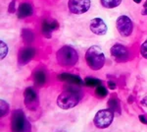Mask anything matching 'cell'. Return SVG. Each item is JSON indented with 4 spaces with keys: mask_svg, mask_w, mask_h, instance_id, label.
Returning <instances> with one entry per match:
<instances>
[{
    "mask_svg": "<svg viewBox=\"0 0 147 132\" xmlns=\"http://www.w3.org/2000/svg\"><path fill=\"white\" fill-rule=\"evenodd\" d=\"M12 131L13 132H28L30 129L28 119L26 118V116L21 109L15 110L12 116Z\"/></svg>",
    "mask_w": 147,
    "mask_h": 132,
    "instance_id": "cell-4",
    "label": "cell"
},
{
    "mask_svg": "<svg viewBox=\"0 0 147 132\" xmlns=\"http://www.w3.org/2000/svg\"><path fill=\"white\" fill-rule=\"evenodd\" d=\"M102 81L99 79L95 78H91V77H87L84 79V84L86 86H90V87H97V86L101 85Z\"/></svg>",
    "mask_w": 147,
    "mask_h": 132,
    "instance_id": "cell-17",
    "label": "cell"
},
{
    "mask_svg": "<svg viewBox=\"0 0 147 132\" xmlns=\"http://www.w3.org/2000/svg\"><path fill=\"white\" fill-rule=\"evenodd\" d=\"M109 107H110V109H112L113 112L115 111H120V105H119V102H118L116 99H114L112 98L110 101H109Z\"/></svg>",
    "mask_w": 147,
    "mask_h": 132,
    "instance_id": "cell-19",
    "label": "cell"
},
{
    "mask_svg": "<svg viewBox=\"0 0 147 132\" xmlns=\"http://www.w3.org/2000/svg\"><path fill=\"white\" fill-rule=\"evenodd\" d=\"M60 132H64V131H60Z\"/></svg>",
    "mask_w": 147,
    "mask_h": 132,
    "instance_id": "cell-29",
    "label": "cell"
},
{
    "mask_svg": "<svg viewBox=\"0 0 147 132\" xmlns=\"http://www.w3.org/2000/svg\"><path fill=\"white\" fill-rule=\"evenodd\" d=\"M34 13V9H32V6L30 5V3H22L18 8V18L19 19H24L27 18V17H30Z\"/></svg>",
    "mask_w": 147,
    "mask_h": 132,
    "instance_id": "cell-12",
    "label": "cell"
},
{
    "mask_svg": "<svg viewBox=\"0 0 147 132\" xmlns=\"http://www.w3.org/2000/svg\"><path fill=\"white\" fill-rule=\"evenodd\" d=\"M111 54L117 61H125L129 56V49L122 44H114L111 47Z\"/></svg>",
    "mask_w": 147,
    "mask_h": 132,
    "instance_id": "cell-8",
    "label": "cell"
},
{
    "mask_svg": "<svg viewBox=\"0 0 147 132\" xmlns=\"http://www.w3.org/2000/svg\"><path fill=\"white\" fill-rule=\"evenodd\" d=\"M0 47H1V59H3L4 57L7 55V52H8V47H7L6 44L3 42V40H1V42H0Z\"/></svg>",
    "mask_w": 147,
    "mask_h": 132,
    "instance_id": "cell-21",
    "label": "cell"
},
{
    "mask_svg": "<svg viewBox=\"0 0 147 132\" xmlns=\"http://www.w3.org/2000/svg\"><path fill=\"white\" fill-rule=\"evenodd\" d=\"M116 26H117V30L121 36L123 37H129L134 30V25L130 20L129 17L122 15L117 19L116 22Z\"/></svg>",
    "mask_w": 147,
    "mask_h": 132,
    "instance_id": "cell-6",
    "label": "cell"
},
{
    "mask_svg": "<svg viewBox=\"0 0 147 132\" xmlns=\"http://www.w3.org/2000/svg\"><path fill=\"white\" fill-rule=\"evenodd\" d=\"M108 87L110 88L111 90H115L117 86H116V83L115 82H113V81H109V82H108Z\"/></svg>",
    "mask_w": 147,
    "mask_h": 132,
    "instance_id": "cell-24",
    "label": "cell"
},
{
    "mask_svg": "<svg viewBox=\"0 0 147 132\" xmlns=\"http://www.w3.org/2000/svg\"><path fill=\"white\" fill-rule=\"evenodd\" d=\"M8 110H9L8 104H7L6 102H4L3 100H1V116H6Z\"/></svg>",
    "mask_w": 147,
    "mask_h": 132,
    "instance_id": "cell-22",
    "label": "cell"
},
{
    "mask_svg": "<svg viewBox=\"0 0 147 132\" xmlns=\"http://www.w3.org/2000/svg\"><path fill=\"white\" fill-rule=\"evenodd\" d=\"M35 49L32 47H25L19 52V63L21 65H25L30 62L35 55Z\"/></svg>",
    "mask_w": 147,
    "mask_h": 132,
    "instance_id": "cell-10",
    "label": "cell"
},
{
    "mask_svg": "<svg viewBox=\"0 0 147 132\" xmlns=\"http://www.w3.org/2000/svg\"><path fill=\"white\" fill-rule=\"evenodd\" d=\"M59 79H61L62 81H65V82L74 84V85H82V84H84V81L82 82V80L79 76L72 75V74H69V73L61 74V75L59 76Z\"/></svg>",
    "mask_w": 147,
    "mask_h": 132,
    "instance_id": "cell-14",
    "label": "cell"
},
{
    "mask_svg": "<svg viewBox=\"0 0 147 132\" xmlns=\"http://www.w3.org/2000/svg\"><path fill=\"white\" fill-rule=\"evenodd\" d=\"M95 94H96V96H98V97H100V98H105L106 96L108 95V91L104 86L99 85V86H97L95 89Z\"/></svg>",
    "mask_w": 147,
    "mask_h": 132,
    "instance_id": "cell-18",
    "label": "cell"
},
{
    "mask_svg": "<svg viewBox=\"0 0 147 132\" xmlns=\"http://www.w3.org/2000/svg\"><path fill=\"white\" fill-rule=\"evenodd\" d=\"M46 82V74L42 70H37L34 73V83L37 86H42Z\"/></svg>",
    "mask_w": 147,
    "mask_h": 132,
    "instance_id": "cell-15",
    "label": "cell"
},
{
    "mask_svg": "<svg viewBox=\"0 0 147 132\" xmlns=\"http://www.w3.org/2000/svg\"><path fill=\"white\" fill-rule=\"evenodd\" d=\"M80 100V94L79 93V91L69 89L59 95L58 99H57V105L62 109H70L79 104Z\"/></svg>",
    "mask_w": 147,
    "mask_h": 132,
    "instance_id": "cell-3",
    "label": "cell"
},
{
    "mask_svg": "<svg viewBox=\"0 0 147 132\" xmlns=\"http://www.w3.org/2000/svg\"><path fill=\"white\" fill-rule=\"evenodd\" d=\"M101 4L103 7L108 9L116 8L122 3V0H100Z\"/></svg>",
    "mask_w": 147,
    "mask_h": 132,
    "instance_id": "cell-16",
    "label": "cell"
},
{
    "mask_svg": "<svg viewBox=\"0 0 147 132\" xmlns=\"http://www.w3.org/2000/svg\"><path fill=\"white\" fill-rule=\"evenodd\" d=\"M68 6L74 14H84L90 8V0H69Z\"/></svg>",
    "mask_w": 147,
    "mask_h": 132,
    "instance_id": "cell-7",
    "label": "cell"
},
{
    "mask_svg": "<svg viewBox=\"0 0 147 132\" xmlns=\"http://www.w3.org/2000/svg\"><path fill=\"white\" fill-rule=\"evenodd\" d=\"M56 58L58 63L63 67H72L77 64L79 54L77 50L70 45H64L57 51Z\"/></svg>",
    "mask_w": 147,
    "mask_h": 132,
    "instance_id": "cell-2",
    "label": "cell"
},
{
    "mask_svg": "<svg viewBox=\"0 0 147 132\" xmlns=\"http://www.w3.org/2000/svg\"><path fill=\"white\" fill-rule=\"evenodd\" d=\"M140 53L144 58L147 59V40L143 42L140 47Z\"/></svg>",
    "mask_w": 147,
    "mask_h": 132,
    "instance_id": "cell-23",
    "label": "cell"
},
{
    "mask_svg": "<svg viewBox=\"0 0 147 132\" xmlns=\"http://www.w3.org/2000/svg\"><path fill=\"white\" fill-rule=\"evenodd\" d=\"M85 61L89 66V68L92 70H100L105 63V55L100 47L97 45H92L86 50Z\"/></svg>",
    "mask_w": 147,
    "mask_h": 132,
    "instance_id": "cell-1",
    "label": "cell"
},
{
    "mask_svg": "<svg viewBox=\"0 0 147 132\" xmlns=\"http://www.w3.org/2000/svg\"><path fill=\"white\" fill-rule=\"evenodd\" d=\"M139 119H140V121L142 123L144 124H147V117L144 116H139Z\"/></svg>",
    "mask_w": 147,
    "mask_h": 132,
    "instance_id": "cell-26",
    "label": "cell"
},
{
    "mask_svg": "<svg viewBox=\"0 0 147 132\" xmlns=\"http://www.w3.org/2000/svg\"><path fill=\"white\" fill-rule=\"evenodd\" d=\"M91 32L97 36H103L107 32V26L105 22L100 18H94L90 21L89 24Z\"/></svg>",
    "mask_w": 147,
    "mask_h": 132,
    "instance_id": "cell-9",
    "label": "cell"
},
{
    "mask_svg": "<svg viewBox=\"0 0 147 132\" xmlns=\"http://www.w3.org/2000/svg\"><path fill=\"white\" fill-rule=\"evenodd\" d=\"M59 27V24L57 21H52V22H47V21H44L42 23V33L43 35L47 38H50L51 33L53 32L54 30H56L57 28Z\"/></svg>",
    "mask_w": 147,
    "mask_h": 132,
    "instance_id": "cell-13",
    "label": "cell"
},
{
    "mask_svg": "<svg viewBox=\"0 0 147 132\" xmlns=\"http://www.w3.org/2000/svg\"><path fill=\"white\" fill-rule=\"evenodd\" d=\"M141 104L143 105H145V107H147V97H144L143 99L141 100Z\"/></svg>",
    "mask_w": 147,
    "mask_h": 132,
    "instance_id": "cell-27",
    "label": "cell"
},
{
    "mask_svg": "<svg viewBox=\"0 0 147 132\" xmlns=\"http://www.w3.org/2000/svg\"><path fill=\"white\" fill-rule=\"evenodd\" d=\"M34 34H32V31L30 30H24L23 31V39L24 40L28 42H32L34 40Z\"/></svg>",
    "mask_w": 147,
    "mask_h": 132,
    "instance_id": "cell-20",
    "label": "cell"
},
{
    "mask_svg": "<svg viewBox=\"0 0 147 132\" xmlns=\"http://www.w3.org/2000/svg\"><path fill=\"white\" fill-rule=\"evenodd\" d=\"M141 14L142 15H147V0L145 1V3H144V5H143V9H142Z\"/></svg>",
    "mask_w": 147,
    "mask_h": 132,
    "instance_id": "cell-25",
    "label": "cell"
},
{
    "mask_svg": "<svg viewBox=\"0 0 147 132\" xmlns=\"http://www.w3.org/2000/svg\"><path fill=\"white\" fill-rule=\"evenodd\" d=\"M134 2H136V3H140L141 2V0H134Z\"/></svg>",
    "mask_w": 147,
    "mask_h": 132,
    "instance_id": "cell-28",
    "label": "cell"
},
{
    "mask_svg": "<svg viewBox=\"0 0 147 132\" xmlns=\"http://www.w3.org/2000/svg\"><path fill=\"white\" fill-rule=\"evenodd\" d=\"M114 118V114L111 109H101L94 116V125L98 128H107L111 125Z\"/></svg>",
    "mask_w": 147,
    "mask_h": 132,
    "instance_id": "cell-5",
    "label": "cell"
},
{
    "mask_svg": "<svg viewBox=\"0 0 147 132\" xmlns=\"http://www.w3.org/2000/svg\"><path fill=\"white\" fill-rule=\"evenodd\" d=\"M24 97H25V104L28 109H32V105H34V109L36 107V105H35V103L37 102V94L34 89L30 87L26 89L25 93H24Z\"/></svg>",
    "mask_w": 147,
    "mask_h": 132,
    "instance_id": "cell-11",
    "label": "cell"
}]
</instances>
